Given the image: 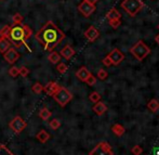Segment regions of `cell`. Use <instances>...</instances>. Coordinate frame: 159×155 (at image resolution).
Returning a JSON list of instances; mask_svg holds the SVG:
<instances>
[{
  "label": "cell",
  "instance_id": "1",
  "mask_svg": "<svg viewBox=\"0 0 159 155\" xmlns=\"http://www.w3.org/2000/svg\"><path fill=\"white\" fill-rule=\"evenodd\" d=\"M35 38L40 44L43 45L46 51H53L55 47L65 38V34L52 21H48L36 34Z\"/></svg>",
  "mask_w": 159,
  "mask_h": 155
},
{
  "label": "cell",
  "instance_id": "2",
  "mask_svg": "<svg viewBox=\"0 0 159 155\" xmlns=\"http://www.w3.org/2000/svg\"><path fill=\"white\" fill-rule=\"evenodd\" d=\"M130 53H131L138 61L141 62L151 53V49L144 44L143 40H139L134 46H132L131 48H130Z\"/></svg>",
  "mask_w": 159,
  "mask_h": 155
},
{
  "label": "cell",
  "instance_id": "3",
  "mask_svg": "<svg viewBox=\"0 0 159 155\" xmlns=\"http://www.w3.org/2000/svg\"><path fill=\"white\" fill-rule=\"evenodd\" d=\"M121 8L130 16L134 17L144 8V2L142 0H124L121 2Z\"/></svg>",
  "mask_w": 159,
  "mask_h": 155
},
{
  "label": "cell",
  "instance_id": "4",
  "mask_svg": "<svg viewBox=\"0 0 159 155\" xmlns=\"http://www.w3.org/2000/svg\"><path fill=\"white\" fill-rule=\"evenodd\" d=\"M9 40L11 41V44L14 45L15 48H20V47H22V45L25 44L26 38L25 35H24V31L22 25H14L13 27H11Z\"/></svg>",
  "mask_w": 159,
  "mask_h": 155
},
{
  "label": "cell",
  "instance_id": "5",
  "mask_svg": "<svg viewBox=\"0 0 159 155\" xmlns=\"http://www.w3.org/2000/svg\"><path fill=\"white\" fill-rule=\"evenodd\" d=\"M53 99L57 101V103L60 105V106L64 107V106H66V104H68V103L71 101L73 94L69 92L66 88L60 87V89L55 92L54 96H53Z\"/></svg>",
  "mask_w": 159,
  "mask_h": 155
},
{
  "label": "cell",
  "instance_id": "6",
  "mask_svg": "<svg viewBox=\"0 0 159 155\" xmlns=\"http://www.w3.org/2000/svg\"><path fill=\"white\" fill-rule=\"evenodd\" d=\"M89 155H114V151L108 142L102 141L89 153Z\"/></svg>",
  "mask_w": 159,
  "mask_h": 155
},
{
  "label": "cell",
  "instance_id": "7",
  "mask_svg": "<svg viewBox=\"0 0 159 155\" xmlns=\"http://www.w3.org/2000/svg\"><path fill=\"white\" fill-rule=\"evenodd\" d=\"M10 128L15 132V134H21L26 127V122L21 117V116H15L10 122Z\"/></svg>",
  "mask_w": 159,
  "mask_h": 155
},
{
  "label": "cell",
  "instance_id": "8",
  "mask_svg": "<svg viewBox=\"0 0 159 155\" xmlns=\"http://www.w3.org/2000/svg\"><path fill=\"white\" fill-rule=\"evenodd\" d=\"M95 10H96L95 4L90 3V2L86 1V0H84V1L78 6V11H79V12L86 17L90 16L92 13H94Z\"/></svg>",
  "mask_w": 159,
  "mask_h": 155
},
{
  "label": "cell",
  "instance_id": "9",
  "mask_svg": "<svg viewBox=\"0 0 159 155\" xmlns=\"http://www.w3.org/2000/svg\"><path fill=\"white\" fill-rule=\"evenodd\" d=\"M107 57L109 58V60H111V64L115 65V66L119 65L120 63H121L125 60V54L118 48L113 49V50H111V52H109L108 54H107Z\"/></svg>",
  "mask_w": 159,
  "mask_h": 155
},
{
  "label": "cell",
  "instance_id": "10",
  "mask_svg": "<svg viewBox=\"0 0 159 155\" xmlns=\"http://www.w3.org/2000/svg\"><path fill=\"white\" fill-rule=\"evenodd\" d=\"M3 58L8 63L14 64V63L20 59V53L15 48H9L8 50L3 53Z\"/></svg>",
  "mask_w": 159,
  "mask_h": 155
},
{
  "label": "cell",
  "instance_id": "11",
  "mask_svg": "<svg viewBox=\"0 0 159 155\" xmlns=\"http://www.w3.org/2000/svg\"><path fill=\"white\" fill-rule=\"evenodd\" d=\"M84 37L89 40V41L93 42L100 37V31L94 26H90L86 31H84Z\"/></svg>",
  "mask_w": 159,
  "mask_h": 155
},
{
  "label": "cell",
  "instance_id": "12",
  "mask_svg": "<svg viewBox=\"0 0 159 155\" xmlns=\"http://www.w3.org/2000/svg\"><path fill=\"white\" fill-rule=\"evenodd\" d=\"M60 87H61V86H60L57 82H49L48 84H47L46 86L43 87V90H44V92L48 94L49 96H53L55 94V92H57V91L60 89Z\"/></svg>",
  "mask_w": 159,
  "mask_h": 155
},
{
  "label": "cell",
  "instance_id": "13",
  "mask_svg": "<svg viewBox=\"0 0 159 155\" xmlns=\"http://www.w3.org/2000/svg\"><path fill=\"white\" fill-rule=\"evenodd\" d=\"M90 75H91L90 71H89V69L87 68L86 66L80 67V68L78 69L77 72H76V77H77L79 80H81V82H86L87 78H88Z\"/></svg>",
  "mask_w": 159,
  "mask_h": 155
},
{
  "label": "cell",
  "instance_id": "14",
  "mask_svg": "<svg viewBox=\"0 0 159 155\" xmlns=\"http://www.w3.org/2000/svg\"><path fill=\"white\" fill-rule=\"evenodd\" d=\"M75 53H76L75 50H74V49L71 48L69 45H66V46H65L64 48L60 51V54H61V57L65 58L66 60H70L71 58L75 55Z\"/></svg>",
  "mask_w": 159,
  "mask_h": 155
},
{
  "label": "cell",
  "instance_id": "15",
  "mask_svg": "<svg viewBox=\"0 0 159 155\" xmlns=\"http://www.w3.org/2000/svg\"><path fill=\"white\" fill-rule=\"evenodd\" d=\"M92 110H93V112H94L96 115L101 116L107 111V106H106V104H105V103L102 102V101H98V102L94 103Z\"/></svg>",
  "mask_w": 159,
  "mask_h": 155
},
{
  "label": "cell",
  "instance_id": "16",
  "mask_svg": "<svg viewBox=\"0 0 159 155\" xmlns=\"http://www.w3.org/2000/svg\"><path fill=\"white\" fill-rule=\"evenodd\" d=\"M106 19L107 21H113V20H120L121 19V14L117 9H111L108 12L106 13Z\"/></svg>",
  "mask_w": 159,
  "mask_h": 155
},
{
  "label": "cell",
  "instance_id": "17",
  "mask_svg": "<svg viewBox=\"0 0 159 155\" xmlns=\"http://www.w3.org/2000/svg\"><path fill=\"white\" fill-rule=\"evenodd\" d=\"M50 134L49 132H47L46 130H40L39 132H38L37 134H36V138L39 140V142L41 143H46L49 141V139H50Z\"/></svg>",
  "mask_w": 159,
  "mask_h": 155
},
{
  "label": "cell",
  "instance_id": "18",
  "mask_svg": "<svg viewBox=\"0 0 159 155\" xmlns=\"http://www.w3.org/2000/svg\"><path fill=\"white\" fill-rule=\"evenodd\" d=\"M111 131H113L117 137H121L125 134L126 129H125V127L121 124H114L111 126Z\"/></svg>",
  "mask_w": 159,
  "mask_h": 155
},
{
  "label": "cell",
  "instance_id": "19",
  "mask_svg": "<svg viewBox=\"0 0 159 155\" xmlns=\"http://www.w3.org/2000/svg\"><path fill=\"white\" fill-rule=\"evenodd\" d=\"M61 54L59 52H55V51H51V53L48 55V60L50 61L52 64H57L61 61Z\"/></svg>",
  "mask_w": 159,
  "mask_h": 155
},
{
  "label": "cell",
  "instance_id": "20",
  "mask_svg": "<svg viewBox=\"0 0 159 155\" xmlns=\"http://www.w3.org/2000/svg\"><path fill=\"white\" fill-rule=\"evenodd\" d=\"M11 41L7 38H2L0 39V53H4L9 48H10Z\"/></svg>",
  "mask_w": 159,
  "mask_h": 155
},
{
  "label": "cell",
  "instance_id": "21",
  "mask_svg": "<svg viewBox=\"0 0 159 155\" xmlns=\"http://www.w3.org/2000/svg\"><path fill=\"white\" fill-rule=\"evenodd\" d=\"M147 107H148V110H151L152 112H154V113L159 111V101L157 99H152V100L147 103Z\"/></svg>",
  "mask_w": 159,
  "mask_h": 155
},
{
  "label": "cell",
  "instance_id": "22",
  "mask_svg": "<svg viewBox=\"0 0 159 155\" xmlns=\"http://www.w3.org/2000/svg\"><path fill=\"white\" fill-rule=\"evenodd\" d=\"M51 115H52V113H51V112L49 111L47 107H42V109L40 110V112H39V116H40V118H41L42 120H48L49 118L51 117Z\"/></svg>",
  "mask_w": 159,
  "mask_h": 155
},
{
  "label": "cell",
  "instance_id": "23",
  "mask_svg": "<svg viewBox=\"0 0 159 155\" xmlns=\"http://www.w3.org/2000/svg\"><path fill=\"white\" fill-rule=\"evenodd\" d=\"M10 31H11V26L6 25V26H3V28H2L1 31H0V35H1L2 38L9 39V38H10Z\"/></svg>",
  "mask_w": 159,
  "mask_h": 155
},
{
  "label": "cell",
  "instance_id": "24",
  "mask_svg": "<svg viewBox=\"0 0 159 155\" xmlns=\"http://www.w3.org/2000/svg\"><path fill=\"white\" fill-rule=\"evenodd\" d=\"M23 20H24V17L22 16V14L15 13V14L13 15V25H22Z\"/></svg>",
  "mask_w": 159,
  "mask_h": 155
},
{
  "label": "cell",
  "instance_id": "25",
  "mask_svg": "<svg viewBox=\"0 0 159 155\" xmlns=\"http://www.w3.org/2000/svg\"><path fill=\"white\" fill-rule=\"evenodd\" d=\"M49 126H50L51 129L57 130V129H59V128L61 127V122H60L57 118H53L52 120H50V122H49Z\"/></svg>",
  "mask_w": 159,
  "mask_h": 155
},
{
  "label": "cell",
  "instance_id": "26",
  "mask_svg": "<svg viewBox=\"0 0 159 155\" xmlns=\"http://www.w3.org/2000/svg\"><path fill=\"white\" fill-rule=\"evenodd\" d=\"M32 90H33V92L34 93H37V94H40L43 91V86H42L40 82H36V84H34L33 85V87H32Z\"/></svg>",
  "mask_w": 159,
  "mask_h": 155
},
{
  "label": "cell",
  "instance_id": "27",
  "mask_svg": "<svg viewBox=\"0 0 159 155\" xmlns=\"http://www.w3.org/2000/svg\"><path fill=\"white\" fill-rule=\"evenodd\" d=\"M89 99H90V101L92 103H96V102H98V101H101V94L98 93V91H93V92L90 93Z\"/></svg>",
  "mask_w": 159,
  "mask_h": 155
},
{
  "label": "cell",
  "instance_id": "28",
  "mask_svg": "<svg viewBox=\"0 0 159 155\" xmlns=\"http://www.w3.org/2000/svg\"><path fill=\"white\" fill-rule=\"evenodd\" d=\"M22 27H23L24 35H25L26 40H27L28 38H30V37H32V35H33V31L30 30V26H28V25H26V24H23V25H22Z\"/></svg>",
  "mask_w": 159,
  "mask_h": 155
},
{
  "label": "cell",
  "instance_id": "29",
  "mask_svg": "<svg viewBox=\"0 0 159 155\" xmlns=\"http://www.w3.org/2000/svg\"><path fill=\"white\" fill-rule=\"evenodd\" d=\"M57 72H59L60 74H65L67 72V69H68V67H67V65L65 64V63H57Z\"/></svg>",
  "mask_w": 159,
  "mask_h": 155
},
{
  "label": "cell",
  "instance_id": "30",
  "mask_svg": "<svg viewBox=\"0 0 159 155\" xmlns=\"http://www.w3.org/2000/svg\"><path fill=\"white\" fill-rule=\"evenodd\" d=\"M9 75L12 76V77H16V76L20 75V68L16 66H12L10 69H9Z\"/></svg>",
  "mask_w": 159,
  "mask_h": 155
},
{
  "label": "cell",
  "instance_id": "31",
  "mask_svg": "<svg viewBox=\"0 0 159 155\" xmlns=\"http://www.w3.org/2000/svg\"><path fill=\"white\" fill-rule=\"evenodd\" d=\"M107 76H108V73H107V72L105 71V69L101 68L100 71L98 72V79L105 80L107 78Z\"/></svg>",
  "mask_w": 159,
  "mask_h": 155
},
{
  "label": "cell",
  "instance_id": "32",
  "mask_svg": "<svg viewBox=\"0 0 159 155\" xmlns=\"http://www.w3.org/2000/svg\"><path fill=\"white\" fill-rule=\"evenodd\" d=\"M131 153L133 155H141L143 153V149L141 145H134L131 149Z\"/></svg>",
  "mask_w": 159,
  "mask_h": 155
},
{
  "label": "cell",
  "instance_id": "33",
  "mask_svg": "<svg viewBox=\"0 0 159 155\" xmlns=\"http://www.w3.org/2000/svg\"><path fill=\"white\" fill-rule=\"evenodd\" d=\"M0 155H14V154H13L6 145L1 144L0 145Z\"/></svg>",
  "mask_w": 159,
  "mask_h": 155
},
{
  "label": "cell",
  "instance_id": "34",
  "mask_svg": "<svg viewBox=\"0 0 159 155\" xmlns=\"http://www.w3.org/2000/svg\"><path fill=\"white\" fill-rule=\"evenodd\" d=\"M109 25L114 28V30H117L120 25H121V21L120 20H113V21H108Z\"/></svg>",
  "mask_w": 159,
  "mask_h": 155
},
{
  "label": "cell",
  "instance_id": "35",
  "mask_svg": "<svg viewBox=\"0 0 159 155\" xmlns=\"http://www.w3.org/2000/svg\"><path fill=\"white\" fill-rule=\"evenodd\" d=\"M84 82H86L87 85H89V86H93V85H95V82H96V77H94V76L91 74V75L87 78V80Z\"/></svg>",
  "mask_w": 159,
  "mask_h": 155
},
{
  "label": "cell",
  "instance_id": "36",
  "mask_svg": "<svg viewBox=\"0 0 159 155\" xmlns=\"http://www.w3.org/2000/svg\"><path fill=\"white\" fill-rule=\"evenodd\" d=\"M30 74V69L27 68L26 66H22L20 67V75L22 77H27V75Z\"/></svg>",
  "mask_w": 159,
  "mask_h": 155
},
{
  "label": "cell",
  "instance_id": "37",
  "mask_svg": "<svg viewBox=\"0 0 159 155\" xmlns=\"http://www.w3.org/2000/svg\"><path fill=\"white\" fill-rule=\"evenodd\" d=\"M102 62H103V64H104L105 66H107V67H109V66H111V65H113V64H111V60H109V58L107 57V55L102 60Z\"/></svg>",
  "mask_w": 159,
  "mask_h": 155
},
{
  "label": "cell",
  "instance_id": "38",
  "mask_svg": "<svg viewBox=\"0 0 159 155\" xmlns=\"http://www.w3.org/2000/svg\"><path fill=\"white\" fill-rule=\"evenodd\" d=\"M153 155H159V147H158V148H156V149L154 150Z\"/></svg>",
  "mask_w": 159,
  "mask_h": 155
},
{
  "label": "cell",
  "instance_id": "39",
  "mask_svg": "<svg viewBox=\"0 0 159 155\" xmlns=\"http://www.w3.org/2000/svg\"><path fill=\"white\" fill-rule=\"evenodd\" d=\"M86 1H88V2H90V3H93V4H95L98 1H100V0H86Z\"/></svg>",
  "mask_w": 159,
  "mask_h": 155
},
{
  "label": "cell",
  "instance_id": "40",
  "mask_svg": "<svg viewBox=\"0 0 159 155\" xmlns=\"http://www.w3.org/2000/svg\"><path fill=\"white\" fill-rule=\"evenodd\" d=\"M155 41L157 42V44L159 45V35H157V36H156V37H155Z\"/></svg>",
  "mask_w": 159,
  "mask_h": 155
},
{
  "label": "cell",
  "instance_id": "41",
  "mask_svg": "<svg viewBox=\"0 0 159 155\" xmlns=\"http://www.w3.org/2000/svg\"><path fill=\"white\" fill-rule=\"evenodd\" d=\"M0 39H1V35H0Z\"/></svg>",
  "mask_w": 159,
  "mask_h": 155
},
{
  "label": "cell",
  "instance_id": "42",
  "mask_svg": "<svg viewBox=\"0 0 159 155\" xmlns=\"http://www.w3.org/2000/svg\"><path fill=\"white\" fill-rule=\"evenodd\" d=\"M158 28H159V25H158Z\"/></svg>",
  "mask_w": 159,
  "mask_h": 155
}]
</instances>
